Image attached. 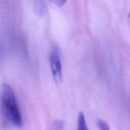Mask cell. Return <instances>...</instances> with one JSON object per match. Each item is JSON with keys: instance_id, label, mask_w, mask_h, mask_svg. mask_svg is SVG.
I'll return each mask as SVG.
<instances>
[{"instance_id": "6da1fadb", "label": "cell", "mask_w": 130, "mask_h": 130, "mask_svg": "<svg viewBox=\"0 0 130 130\" xmlns=\"http://www.w3.org/2000/svg\"><path fill=\"white\" fill-rule=\"evenodd\" d=\"M1 105L6 118L15 126L20 127L22 121L15 94L11 86L6 83H3L2 86Z\"/></svg>"}, {"instance_id": "7a4b0ae2", "label": "cell", "mask_w": 130, "mask_h": 130, "mask_svg": "<svg viewBox=\"0 0 130 130\" xmlns=\"http://www.w3.org/2000/svg\"><path fill=\"white\" fill-rule=\"evenodd\" d=\"M50 63L53 79L56 83H59L62 80L61 65L58 54L56 50L53 51L50 54Z\"/></svg>"}, {"instance_id": "3957f363", "label": "cell", "mask_w": 130, "mask_h": 130, "mask_svg": "<svg viewBox=\"0 0 130 130\" xmlns=\"http://www.w3.org/2000/svg\"><path fill=\"white\" fill-rule=\"evenodd\" d=\"M77 130H88L84 115L83 112H80L78 115Z\"/></svg>"}, {"instance_id": "277c9868", "label": "cell", "mask_w": 130, "mask_h": 130, "mask_svg": "<svg viewBox=\"0 0 130 130\" xmlns=\"http://www.w3.org/2000/svg\"><path fill=\"white\" fill-rule=\"evenodd\" d=\"M97 125L99 130H110L108 123L102 119H99L98 120Z\"/></svg>"}, {"instance_id": "5b68a950", "label": "cell", "mask_w": 130, "mask_h": 130, "mask_svg": "<svg viewBox=\"0 0 130 130\" xmlns=\"http://www.w3.org/2000/svg\"><path fill=\"white\" fill-rule=\"evenodd\" d=\"M66 0H54L55 3L59 6H62L66 2Z\"/></svg>"}, {"instance_id": "8992f818", "label": "cell", "mask_w": 130, "mask_h": 130, "mask_svg": "<svg viewBox=\"0 0 130 130\" xmlns=\"http://www.w3.org/2000/svg\"><path fill=\"white\" fill-rule=\"evenodd\" d=\"M129 16L130 17V13H129Z\"/></svg>"}]
</instances>
